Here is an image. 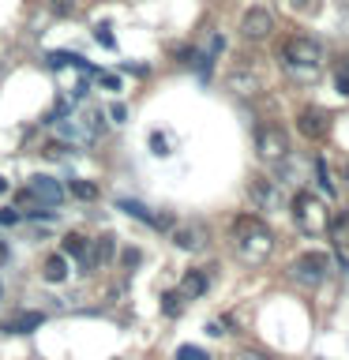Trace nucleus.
<instances>
[{
	"mask_svg": "<svg viewBox=\"0 0 349 360\" xmlns=\"http://www.w3.org/2000/svg\"><path fill=\"white\" fill-rule=\"evenodd\" d=\"M98 83L106 86V90H120V79H117V75H109V72H106V75H98Z\"/></svg>",
	"mask_w": 349,
	"mask_h": 360,
	"instance_id": "obj_26",
	"label": "nucleus"
},
{
	"mask_svg": "<svg viewBox=\"0 0 349 360\" xmlns=\"http://www.w3.org/2000/svg\"><path fill=\"white\" fill-rule=\"evenodd\" d=\"M49 11H53V15H72V11H75V0H49Z\"/></svg>",
	"mask_w": 349,
	"mask_h": 360,
	"instance_id": "obj_22",
	"label": "nucleus"
},
{
	"mask_svg": "<svg viewBox=\"0 0 349 360\" xmlns=\"http://www.w3.org/2000/svg\"><path fill=\"white\" fill-rule=\"evenodd\" d=\"M225 86L233 90V94H241V98H252L259 86H263V75H259V68L255 64H236L233 72H229V79H225Z\"/></svg>",
	"mask_w": 349,
	"mask_h": 360,
	"instance_id": "obj_6",
	"label": "nucleus"
},
{
	"mask_svg": "<svg viewBox=\"0 0 349 360\" xmlns=\"http://www.w3.org/2000/svg\"><path fill=\"white\" fill-rule=\"evenodd\" d=\"M151 146H154V154H158V158H165V154H169V150H165V135H162V131H154V135H151Z\"/></svg>",
	"mask_w": 349,
	"mask_h": 360,
	"instance_id": "obj_24",
	"label": "nucleus"
},
{
	"mask_svg": "<svg viewBox=\"0 0 349 360\" xmlns=\"http://www.w3.org/2000/svg\"><path fill=\"white\" fill-rule=\"evenodd\" d=\"M30 191H34V195H38V202H42V207H61V202H64V188L61 184H56V180L53 176H30V184H27Z\"/></svg>",
	"mask_w": 349,
	"mask_h": 360,
	"instance_id": "obj_10",
	"label": "nucleus"
},
{
	"mask_svg": "<svg viewBox=\"0 0 349 360\" xmlns=\"http://www.w3.org/2000/svg\"><path fill=\"white\" fill-rule=\"evenodd\" d=\"M270 30H274V15H270L267 8H248L244 19H241V34L248 41H263L270 38Z\"/></svg>",
	"mask_w": 349,
	"mask_h": 360,
	"instance_id": "obj_7",
	"label": "nucleus"
},
{
	"mask_svg": "<svg viewBox=\"0 0 349 360\" xmlns=\"http://www.w3.org/2000/svg\"><path fill=\"white\" fill-rule=\"evenodd\" d=\"M0 297H4V285H0Z\"/></svg>",
	"mask_w": 349,
	"mask_h": 360,
	"instance_id": "obj_33",
	"label": "nucleus"
},
{
	"mask_svg": "<svg viewBox=\"0 0 349 360\" xmlns=\"http://www.w3.org/2000/svg\"><path fill=\"white\" fill-rule=\"evenodd\" d=\"M117 207H120L124 214H132V218L146 221L151 229H173V218H169V214H151V210L143 207V202H135V199H120Z\"/></svg>",
	"mask_w": 349,
	"mask_h": 360,
	"instance_id": "obj_11",
	"label": "nucleus"
},
{
	"mask_svg": "<svg viewBox=\"0 0 349 360\" xmlns=\"http://www.w3.org/2000/svg\"><path fill=\"white\" fill-rule=\"evenodd\" d=\"M109 117H113V120H117V124H120L124 117H128V109H124V105H109Z\"/></svg>",
	"mask_w": 349,
	"mask_h": 360,
	"instance_id": "obj_29",
	"label": "nucleus"
},
{
	"mask_svg": "<svg viewBox=\"0 0 349 360\" xmlns=\"http://www.w3.org/2000/svg\"><path fill=\"white\" fill-rule=\"evenodd\" d=\"M297 128H300L304 139H315V143H319L323 135H326V117H323L319 109H304L300 117H297Z\"/></svg>",
	"mask_w": 349,
	"mask_h": 360,
	"instance_id": "obj_12",
	"label": "nucleus"
},
{
	"mask_svg": "<svg viewBox=\"0 0 349 360\" xmlns=\"http://www.w3.org/2000/svg\"><path fill=\"white\" fill-rule=\"evenodd\" d=\"M94 38H98V45H106V49H117V38H113L109 27H94Z\"/></svg>",
	"mask_w": 349,
	"mask_h": 360,
	"instance_id": "obj_23",
	"label": "nucleus"
},
{
	"mask_svg": "<svg viewBox=\"0 0 349 360\" xmlns=\"http://www.w3.org/2000/svg\"><path fill=\"white\" fill-rule=\"evenodd\" d=\"M42 278L53 281V285H56V281H64L68 278V255H49V259H45V263H42Z\"/></svg>",
	"mask_w": 349,
	"mask_h": 360,
	"instance_id": "obj_16",
	"label": "nucleus"
},
{
	"mask_svg": "<svg viewBox=\"0 0 349 360\" xmlns=\"http://www.w3.org/2000/svg\"><path fill=\"white\" fill-rule=\"evenodd\" d=\"M180 311H184V297H180V292H162V315L177 319Z\"/></svg>",
	"mask_w": 349,
	"mask_h": 360,
	"instance_id": "obj_19",
	"label": "nucleus"
},
{
	"mask_svg": "<svg viewBox=\"0 0 349 360\" xmlns=\"http://www.w3.org/2000/svg\"><path fill=\"white\" fill-rule=\"evenodd\" d=\"M61 255H68V259H83L87 263V240L79 233H68L64 240H61Z\"/></svg>",
	"mask_w": 349,
	"mask_h": 360,
	"instance_id": "obj_17",
	"label": "nucleus"
},
{
	"mask_svg": "<svg viewBox=\"0 0 349 360\" xmlns=\"http://www.w3.org/2000/svg\"><path fill=\"white\" fill-rule=\"evenodd\" d=\"M326 270H331V255L323 252H304L289 263V278L297 281V285H319V281L326 278Z\"/></svg>",
	"mask_w": 349,
	"mask_h": 360,
	"instance_id": "obj_5",
	"label": "nucleus"
},
{
	"mask_svg": "<svg viewBox=\"0 0 349 360\" xmlns=\"http://www.w3.org/2000/svg\"><path fill=\"white\" fill-rule=\"evenodd\" d=\"M113 255H117V236L101 233L94 240V255L87 259V266H106V263H113Z\"/></svg>",
	"mask_w": 349,
	"mask_h": 360,
	"instance_id": "obj_15",
	"label": "nucleus"
},
{
	"mask_svg": "<svg viewBox=\"0 0 349 360\" xmlns=\"http://www.w3.org/2000/svg\"><path fill=\"white\" fill-rule=\"evenodd\" d=\"M278 60L293 79L312 83V79L319 75V68H323V45L315 38H308V34H289V38L281 41V49H278Z\"/></svg>",
	"mask_w": 349,
	"mask_h": 360,
	"instance_id": "obj_2",
	"label": "nucleus"
},
{
	"mask_svg": "<svg viewBox=\"0 0 349 360\" xmlns=\"http://www.w3.org/2000/svg\"><path fill=\"white\" fill-rule=\"evenodd\" d=\"M315 176H319V188L326 191V199H334V184H331V169H326L323 158H315Z\"/></svg>",
	"mask_w": 349,
	"mask_h": 360,
	"instance_id": "obj_20",
	"label": "nucleus"
},
{
	"mask_svg": "<svg viewBox=\"0 0 349 360\" xmlns=\"http://www.w3.org/2000/svg\"><path fill=\"white\" fill-rule=\"evenodd\" d=\"M42 323H45L42 311H15V315L4 323V330H8V334H30V330H38Z\"/></svg>",
	"mask_w": 349,
	"mask_h": 360,
	"instance_id": "obj_14",
	"label": "nucleus"
},
{
	"mask_svg": "<svg viewBox=\"0 0 349 360\" xmlns=\"http://www.w3.org/2000/svg\"><path fill=\"white\" fill-rule=\"evenodd\" d=\"M289 210H293V221H297V229L308 233V236L323 233L326 221H331V210H326L323 202L312 195V191H297V195H293V202H289Z\"/></svg>",
	"mask_w": 349,
	"mask_h": 360,
	"instance_id": "obj_3",
	"label": "nucleus"
},
{
	"mask_svg": "<svg viewBox=\"0 0 349 360\" xmlns=\"http://www.w3.org/2000/svg\"><path fill=\"white\" fill-rule=\"evenodd\" d=\"M255 154L263 158L267 165H281L289 158V135L278 128V124H259L255 128Z\"/></svg>",
	"mask_w": 349,
	"mask_h": 360,
	"instance_id": "obj_4",
	"label": "nucleus"
},
{
	"mask_svg": "<svg viewBox=\"0 0 349 360\" xmlns=\"http://www.w3.org/2000/svg\"><path fill=\"white\" fill-rule=\"evenodd\" d=\"M173 244L180 252H203V248H207V229H203L199 221L173 225Z\"/></svg>",
	"mask_w": 349,
	"mask_h": 360,
	"instance_id": "obj_9",
	"label": "nucleus"
},
{
	"mask_svg": "<svg viewBox=\"0 0 349 360\" xmlns=\"http://www.w3.org/2000/svg\"><path fill=\"white\" fill-rule=\"evenodd\" d=\"M248 195L259 210H278L281 207V188L278 180H267V176H255L252 184H248Z\"/></svg>",
	"mask_w": 349,
	"mask_h": 360,
	"instance_id": "obj_8",
	"label": "nucleus"
},
{
	"mask_svg": "<svg viewBox=\"0 0 349 360\" xmlns=\"http://www.w3.org/2000/svg\"><path fill=\"white\" fill-rule=\"evenodd\" d=\"M207 289H210V274H207V270H188L177 292H180L184 300H196V297H203Z\"/></svg>",
	"mask_w": 349,
	"mask_h": 360,
	"instance_id": "obj_13",
	"label": "nucleus"
},
{
	"mask_svg": "<svg viewBox=\"0 0 349 360\" xmlns=\"http://www.w3.org/2000/svg\"><path fill=\"white\" fill-rule=\"evenodd\" d=\"M139 259H143V255H139V252H135V248H128V252H124V259H120V263H124V266H128V270H132L135 263H139Z\"/></svg>",
	"mask_w": 349,
	"mask_h": 360,
	"instance_id": "obj_28",
	"label": "nucleus"
},
{
	"mask_svg": "<svg viewBox=\"0 0 349 360\" xmlns=\"http://www.w3.org/2000/svg\"><path fill=\"white\" fill-rule=\"evenodd\" d=\"M8 259H11V252H8V244H4V240H0V266H4V263H8Z\"/></svg>",
	"mask_w": 349,
	"mask_h": 360,
	"instance_id": "obj_30",
	"label": "nucleus"
},
{
	"mask_svg": "<svg viewBox=\"0 0 349 360\" xmlns=\"http://www.w3.org/2000/svg\"><path fill=\"white\" fill-rule=\"evenodd\" d=\"M229 236H233V252L244 259V263H263V259L274 252V233H270V225L263 218H255V214H241V218H233L229 225Z\"/></svg>",
	"mask_w": 349,
	"mask_h": 360,
	"instance_id": "obj_1",
	"label": "nucleus"
},
{
	"mask_svg": "<svg viewBox=\"0 0 349 360\" xmlns=\"http://www.w3.org/2000/svg\"><path fill=\"white\" fill-rule=\"evenodd\" d=\"M68 191H72L75 199H83V202L98 199V184H90V180H68Z\"/></svg>",
	"mask_w": 349,
	"mask_h": 360,
	"instance_id": "obj_18",
	"label": "nucleus"
},
{
	"mask_svg": "<svg viewBox=\"0 0 349 360\" xmlns=\"http://www.w3.org/2000/svg\"><path fill=\"white\" fill-rule=\"evenodd\" d=\"M236 360H270L267 353H255V349H241V353H236Z\"/></svg>",
	"mask_w": 349,
	"mask_h": 360,
	"instance_id": "obj_27",
	"label": "nucleus"
},
{
	"mask_svg": "<svg viewBox=\"0 0 349 360\" xmlns=\"http://www.w3.org/2000/svg\"><path fill=\"white\" fill-rule=\"evenodd\" d=\"M4 191H8V180H4V176H0V195H4Z\"/></svg>",
	"mask_w": 349,
	"mask_h": 360,
	"instance_id": "obj_32",
	"label": "nucleus"
},
{
	"mask_svg": "<svg viewBox=\"0 0 349 360\" xmlns=\"http://www.w3.org/2000/svg\"><path fill=\"white\" fill-rule=\"evenodd\" d=\"M177 360H210L203 349H196V345H180L177 349Z\"/></svg>",
	"mask_w": 349,
	"mask_h": 360,
	"instance_id": "obj_21",
	"label": "nucleus"
},
{
	"mask_svg": "<svg viewBox=\"0 0 349 360\" xmlns=\"http://www.w3.org/2000/svg\"><path fill=\"white\" fill-rule=\"evenodd\" d=\"M19 221V210L15 207H4V210H0V225H15Z\"/></svg>",
	"mask_w": 349,
	"mask_h": 360,
	"instance_id": "obj_25",
	"label": "nucleus"
},
{
	"mask_svg": "<svg viewBox=\"0 0 349 360\" xmlns=\"http://www.w3.org/2000/svg\"><path fill=\"white\" fill-rule=\"evenodd\" d=\"M293 8H312V0H289Z\"/></svg>",
	"mask_w": 349,
	"mask_h": 360,
	"instance_id": "obj_31",
	"label": "nucleus"
}]
</instances>
